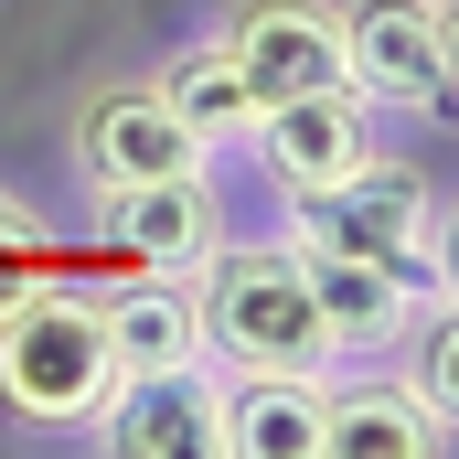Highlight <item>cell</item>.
<instances>
[{"instance_id": "30bf717a", "label": "cell", "mask_w": 459, "mask_h": 459, "mask_svg": "<svg viewBox=\"0 0 459 459\" xmlns=\"http://www.w3.org/2000/svg\"><path fill=\"white\" fill-rule=\"evenodd\" d=\"M299 246V235H289ZM299 278H310V299H321V332L342 363H385V352L406 342V321L428 310V289H406L395 267H374V256H332V246H299Z\"/></svg>"}, {"instance_id": "2e32d148", "label": "cell", "mask_w": 459, "mask_h": 459, "mask_svg": "<svg viewBox=\"0 0 459 459\" xmlns=\"http://www.w3.org/2000/svg\"><path fill=\"white\" fill-rule=\"evenodd\" d=\"M428 299H459V204L428 214Z\"/></svg>"}, {"instance_id": "ac0fdd59", "label": "cell", "mask_w": 459, "mask_h": 459, "mask_svg": "<svg viewBox=\"0 0 459 459\" xmlns=\"http://www.w3.org/2000/svg\"><path fill=\"white\" fill-rule=\"evenodd\" d=\"M428 22H438V65H449V97H459V0H428Z\"/></svg>"}, {"instance_id": "8fae6325", "label": "cell", "mask_w": 459, "mask_h": 459, "mask_svg": "<svg viewBox=\"0 0 459 459\" xmlns=\"http://www.w3.org/2000/svg\"><path fill=\"white\" fill-rule=\"evenodd\" d=\"M97 321H108V363H117V374H182V363H214L182 267H139V278H117L108 299H97Z\"/></svg>"}, {"instance_id": "8992f818", "label": "cell", "mask_w": 459, "mask_h": 459, "mask_svg": "<svg viewBox=\"0 0 459 459\" xmlns=\"http://www.w3.org/2000/svg\"><path fill=\"white\" fill-rule=\"evenodd\" d=\"M117 459H214L225 428V363H182V374H117L108 406L86 417Z\"/></svg>"}, {"instance_id": "6da1fadb", "label": "cell", "mask_w": 459, "mask_h": 459, "mask_svg": "<svg viewBox=\"0 0 459 459\" xmlns=\"http://www.w3.org/2000/svg\"><path fill=\"white\" fill-rule=\"evenodd\" d=\"M193 310H204V342L225 374H256V363H278V374H332L342 352L321 332V299H310V278H299V246L278 235V246H204L193 256Z\"/></svg>"}, {"instance_id": "9a60e30c", "label": "cell", "mask_w": 459, "mask_h": 459, "mask_svg": "<svg viewBox=\"0 0 459 459\" xmlns=\"http://www.w3.org/2000/svg\"><path fill=\"white\" fill-rule=\"evenodd\" d=\"M395 352H406L395 374L417 385V406L449 428V449H459V299H428V310L406 321V342H395Z\"/></svg>"}, {"instance_id": "3957f363", "label": "cell", "mask_w": 459, "mask_h": 459, "mask_svg": "<svg viewBox=\"0 0 459 459\" xmlns=\"http://www.w3.org/2000/svg\"><path fill=\"white\" fill-rule=\"evenodd\" d=\"M428 214H438V193H428V171L417 160H352L342 182H321V193H289V235L299 246H332V256H374V267H395L406 289H428Z\"/></svg>"}, {"instance_id": "ba28073f", "label": "cell", "mask_w": 459, "mask_h": 459, "mask_svg": "<svg viewBox=\"0 0 459 459\" xmlns=\"http://www.w3.org/2000/svg\"><path fill=\"white\" fill-rule=\"evenodd\" d=\"M246 150L267 160L278 193H321V182H342L352 160H374V108L352 86H299V97H267L256 108Z\"/></svg>"}, {"instance_id": "5bb4252c", "label": "cell", "mask_w": 459, "mask_h": 459, "mask_svg": "<svg viewBox=\"0 0 459 459\" xmlns=\"http://www.w3.org/2000/svg\"><path fill=\"white\" fill-rule=\"evenodd\" d=\"M150 86H160V108L182 117V128H193L204 150H246V128H256V86H246V65L225 54V32L182 43V54H171V65H160Z\"/></svg>"}, {"instance_id": "5b68a950", "label": "cell", "mask_w": 459, "mask_h": 459, "mask_svg": "<svg viewBox=\"0 0 459 459\" xmlns=\"http://www.w3.org/2000/svg\"><path fill=\"white\" fill-rule=\"evenodd\" d=\"M342 86L363 108H406V117L449 108V65H438L428 0H352L342 11Z\"/></svg>"}, {"instance_id": "7c38bea8", "label": "cell", "mask_w": 459, "mask_h": 459, "mask_svg": "<svg viewBox=\"0 0 459 459\" xmlns=\"http://www.w3.org/2000/svg\"><path fill=\"white\" fill-rule=\"evenodd\" d=\"M321 406H332V374H225V428L214 459H321Z\"/></svg>"}, {"instance_id": "4fadbf2b", "label": "cell", "mask_w": 459, "mask_h": 459, "mask_svg": "<svg viewBox=\"0 0 459 459\" xmlns=\"http://www.w3.org/2000/svg\"><path fill=\"white\" fill-rule=\"evenodd\" d=\"M449 428L417 406L406 374H332V406H321V459H438Z\"/></svg>"}, {"instance_id": "e0dca14e", "label": "cell", "mask_w": 459, "mask_h": 459, "mask_svg": "<svg viewBox=\"0 0 459 459\" xmlns=\"http://www.w3.org/2000/svg\"><path fill=\"white\" fill-rule=\"evenodd\" d=\"M32 278H43V246H22V235H0V310H11V299H22Z\"/></svg>"}, {"instance_id": "52a82bcc", "label": "cell", "mask_w": 459, "mask_h": 459, "mask_svg": "<svg viewBox=\"0 0 459 459\" xmlns=\"http://www.w3.org/2000/svg\"><path fill=\"white\" fill-rule=\"evenodd\" d=\"M225 54L246 65L256 108L299 86H342V0H225Z\"/></svg>"}, {"instance_id": "277c9868", "label": "cell", "mask_w": 459, "mask_h": 459, "mask_svg": "<svg viewBox=\"0 0 459 459\" xmlns=\"http://www.w3.org/2000/svg\"><path fill=\"white\" fill-rule=\"evenodd\" d=\"M65 160L86 193H128V182H171V171H214V150L160 108L150 75H117V86H86L75 117H65Z\"/></svg>"}, {"instance_id": "9c48e42d", "label": "cell", "mask_w": 459, "mask_h": 459, "mask_svg": "<svg viewBox=\"0 0 459 459\" xmlns=\"http://www.w3.org/2000/svg\"><path fill=\"white\" fill-rule=\"evenodd\" d=\"M97 204V235H108L128 267H182L204 246H225V193L214 171H171V182H128V193H86Z\"/></svg>"}, {"instance_id": "7a4b0ae2", "label": "cell", "mask_w": 459, "mask_h": 459, "mask_svg": "<svg viewBox=\"0 0 459 459\" xmlns=\"http://www.w3.org/2000/svg\"><path fill=\"white\" fill-rule=\"evenodd\" d=\"M117 363H108V321L86 289L65 278H32L11 310H0V406L22 428H86L108 406Z\"/></svg>"}]
</instances>
